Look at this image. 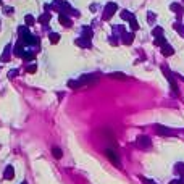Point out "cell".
Instances as JSON below:
<instances>
[{
    "mask_svg": "<svg viewBox=\"0 0 184 184\" xmlns=\"http://www.w3.org/2000/svg\"><path fill=\"white\" fill-rule=\"evenodd\" d=\"M133 41H134V34L133 33H128V34L123 36V42L128 44V45H129V44H133Z\"/></svg>",
    "mask_w": 184,
    "mask_h": 184,
    "instance_id": "cell-11",
    "label": "cell"
},
{
    "mask_svg": "<svg viewBox=\"0 0 184 184\" xmlns=\"http://www.w3.org/2000/svg\"><path fill=\"white\" fill-rule=\"evenodd\" d=\"M152 34H154L155 36V37H160V36H162L163 34V29H162V27H154V31H152Z\"/></svg>",
    "mask_w": 184,
    "mask_h": 184,
    "instance_id": "cell-21",
    "label": "cell"
},
{
    "mask_svg": "<svg viewBox=\"0 0 184 184\" xmlns=\"http://www.w3.org/2000/svg\"><path fill=\"white\" fill-rule=\"evenodd\" d=\"M121 18H123V19H128V21H131L134 16H133V13H129V11H123V13H121Z\"/></svg>",
    "mask_w": 184,
    "mask_h": 184,
    "instance_id": "cell-20",
    "label": "cell"
},
{
    "mask_svg": "<svg viewBox=\"0 0 184 184\" xmlns=\"http://www.w3.org/2000/svg\"><path fill=\"white\" fill-rule=\"evenodd\" d=\"M16 73H18V71L13 70V71H10V73H8V76H10V78H15V76H16Z\"/></svg>",
    "mask_w": 184,
    "mask_h": 184,
    "instance_id": "cell-30",
    "label": "cell"
},
{
    "mask_svg": "<svg viewBox=\"0 0 184 184\" xmlns=\"http://www.w3.org/2000/svg\"><path fill=\"white\" fill-rule=\"evenodd\" d=\"M23 184H24V183H23Z\"/></svg>",
    "mask_w": 184,
    "mask_h": 184,
    "instance_id": "cell-34",
    "label": "cell"
},
{
    "mask_svg": "<svg viewBox=\"0 0 184 184\" xmlns=\"http://www.w3.org/2000/svg\"><path fill=\"white\" fill-rule=\"evenodd\" d=\"M82 37L91 41V37H92V29L91 27H82Z\"/></svg>",
    "mask_w": 184,
    "mask_h": 184,
    "instance_id": "cell-13",
    "label": "cell"
},
{
    "mask_svg": "<svg viewBox=\"0 0 184 184\" xmlns=\"http://www.w3.org/2000/svg\"><path fill=\"white\" fill-rule=\"evenodd\" d=\"M149 19H150V21H154V19H155V15H154V13H149Z\"/></svg>",
    "mask_w": 184,
    "mask_h": 184,
    "instance_id": "cell-31",
    "label": "cell"
},
{
    "mask_svg": "<svg viewBox=\"0 0 184 184\" xmlns=\"http://www.w3.org/2000/svg\"><path fill=\"white\" fill-rule=\"evenodd\" d=\"M23 42L21 39H19V42L16 44V47H15V55H16V57H23V55H24V50H23Z\"/></svg>",
    "mask_w": 184,
    "mask_h": 184,
    "instance_id": "cell-7",
    "label": "cell"
},
{
    "mask_svg": "<svg viewBox=\"0 0 184 184\" xmlns=\"http://www.w3.org/2000/svg\"><path fill=\"white\" fill-rule=\"evenodd\" d=\"M26 24L27 26H31V24H34V16H33V15H26Z\"/></svg>",
    "mask_w": 184,
    "mask_h": 184,
    "instance_id": "cell-24",
    "label": "cell"
},
{
    "mask_svg": "<svg viewBox=\"0 0 184 184\" xmlns=\"http://www.w3.org/2000/svg\"><path fill=\"white\" fill-rule=\"evenodd\" d=\"M50 21V15L49 13H44L41 18H39V23H44V24H45V23H49Z\"/></svg>",
    "mask_w": 184,
    "mask_h": 184,
    "instance_id": "cell-18",
    "label": "cell"
},
{
    "mask_svg": "<svg viewBox=\"0 0 184 184\" xmlns=\"http://www.w3.org/2000/svg\"><path fill=\"white\" fill-rule=\"evenodd\" d=\"M107 157H108V160L111 163H115L116 166H119V158H118V155H116V152H115V150L108 149V150H107Z\"/></svg>",
    "mask_w": 184,
    "mask_h": 184,
    "instance_id": "cell-4",
    "label": "cell"
},
{
    "mask_svg": "<svg viewBox=\"0 0 184 184\" xmlns=\"http://www.w3.org/2000/svg\"><path fill=\"white\" fill-rule=\"evenodd\" d=\"M15 176V170H13V166H7V170H5V174H3V178L5 179H11Z\"/></svg>",
    "mask_w": 184,
    "mask_h": 184,
    "instance_id": "cell-10",
    "label": "cell"
},
{
    "mask_svg": "<svg viewBox=\"0 0 184 184\" xmlns=\"http://www.w3.org/2000/svg\"><path fill=\"white\" fill-rule=\"evenodd\" d=\"M18 34H19V37H21L23 41H24V39H27V37L31 36L26 26H19V27H18Z\"/></svg>",
    "mask_w": 184,
    "mask_h": 184,
    "instance_id": "cell-5",
    "label": "cell"
},
{
    "mask_svg": "<svg viewBox=\"0 0 184 184\" xmlns=\"http://www.w3.org/2000/svg\"><path fill=\"white\" fill-rule=\"evenodd\" d=\"M36 70H37V66H36V65H29V66H27V73H36Z\"/></svg>",
    "mask_w": 184,
    "mask_h": 184,
    "instance_id": "cell-27",
    "label": "cell"
},
{
    "mask_svg": "<svg viewBox=\"0 0 184 184\" xmlns=\"http://www.w3.org/2000/svg\"><path fill=\"white\" fill-rule=\"evenodd\" d=\"M129 26H131V29H133V31L139 29V24H137V21H136V18H133V19L129 21Z\"/></svg>",
    "mask_w": 184,
    "mask_h": 184,
    "instance_id": "cell-22",
    "label": "cell"
},
{
    "mask_svg": "<svg viewBox=\"0 0 184 184\" xmlns=\"http://www.w3.org/2000/svg\"><path fill=\"white\" fill-rule=\"evenodd\" d=\"M23 58H24L26 62H31V60L34 58V53H31V52H24V55H23Z\"/></svg>",
    "mask_w": 184,
    "mask_h": 184,
    "instance_id": "cell-25",
    "label": "cell"
},
{
    "mask_svg": "<svg viewBox=\"0 0 184 184\" xmlns=\"http://www.w3.org/2000/svg\"><path fill=\"white\" fill-rule=\"evenodd\" d=\"M116 10H118V5H116V3H113V2L107 3V7H105V13H103V19H110V18H111V15H113Z\"/></svg>",
    "mask_w": 184,
    "mask_h": 184,
    "instance_id": "cell-1",
    "label": "cell"
},
{
    "mask_svg": "<svg viewBox=\"0 0 184 184\" xmlns=\"http://www.w3.org/2000/svg\"><path fill=\"white\" fill-rule=\"evenodd\" d=\"M142 183H144V184H157V183L150 181V179H147V178H142Z\"/></svg>",
    "mask_w": 184,
    "mask_h": 184,
    "instance_id": "cell-29",
    "label": "cell"
},
{
    "mask_svg": "<svg viewBox=\"0 0 184 184\" xmlns=\"http://www.w3.org/2000/svg\"><path fill=\"white\" fill-rule=\"evenodd\" d=\"M157 133L160 136H173V131L168 129V128H165V126H157Z\"/></svg>",
    "mask_w": 184,
    "mask_h": 184,
    "instance_id": "cell-6",
    "label": "cell"
},
{
    "mask_svg": "<svg viewBox=\"0 0 184 184\" xmlns=\"http://www.w3.org/2000/svg\"><path fill=\"white\" fill-rule=\"evenodd\" d=\"M170 8L173 10L174 13H178V15H179V13H181V11H183V7L179 5V3H171V7H170Z\"/></svg>",
    "mask_w": 184,
    "mask_h": 184,
    "instance_id": "cell-15",
    "label": "cell"
},
{
    "mask_svg": "<svg viewBox=\"0 0 184 184\" xmlns=\"http://www.w3.org/2000/svg\"><path fill=\"white\" fill-rule=\"evenodd\" d=\"M174 170H176V173H178V174H184V163H176Z\"/></svg>",
    "mask_w": 184,
    "mask_h": 184,
    "instance_id": "cell-16",
    "label": "cell"
},
{
    "mask_svg": "<svg viewBox=\"0 0 184 184\" xmlns=\"http://www.w3.org/2000/svg\"><path fill=\"white\" fill-rule=\"evenodd\" d=\"M162 53L165 55V57H170V55L174 53V49L171 45H168V44H165V45L162 47Z\"/></svg>",
    "mask_w": 184,
    "mask_h": 184,
    "instance_id": "cell-8",
    "label": "cell"
},
{
    "mask_svg": "<svg viewBox=\"0 0 184 184\" xmlns=\"http://www.w3.org/2000/svg\"><path fill=\"white\" fill-rule=\"evenodd\" d=\"M49 37H50V42H52V44H57V42L60 41V36H58L57 33H52Z\"/></svg>",
    "mask_w": 184,
    "mask_h": 184,
    "instance_id": "cell-19",
    "label": "cell"
},
{
    "mask_svg": "<svg viewBox=\"0 0 184 184\" xmlns=\"http://www.w3.org/2000/svg\"><path fill=\"white\" fill-rule=\"evenodd\" d=\"M0 3H2V0H0Z\"/></svg>",
    "mask_w": 184,
    "mask_h": 184,
    "instance_id": "cell-33",
    "label": "cell"
},
{
    "mask_svg": "<svg viewBox=\"0 0 184 184\" xmlns=\"http://www.w3.org/2000/svg\"><path fill=\"white\" fill-rule=\"evenodd\" d=\"M170 184H184V178L183 179H173Z\"/></svg>",
    "mask_w": 184,
    "mask_h": 184,
    "instance_id": "cell-28",
    "label": "cell"
},
{
    "mask_svg": "<svg viewBox=\"0 0 184 184\" xmlns=\"http://www.w3.org/2000/svg\"><path fill=\"white\" fill-rule=\"evenodd\" d=\"M11 50V47L10 45H7V49H5V53H3L2 55V60H3V62H7V60H8V52Z\"/></svg>",
    "mask_w": 184,
    "mask_h": 184,
    "instance_id": "cell-26",
    "label": "cell"
},
{
    "mask_svg": "<svg viewBox=\"0 0 184 184\" xmlns=\"http://www.w3.org/2000/svg\"><path fill=\"white\" fill-rule=\"evenodd\" d=\"M52 154H53L55 158H62L63 152H62V149H60V147H53V149H52Z\"/></svg>",
    "mask_w": 184,
    "mask_h": 184,
    "instance_id": "cell-14",
    "label": "cell"
},
{
    "mask_svg": "<svg viewBox=\"0 0 184 184\" xmlns=\"http://www.w3.org/2000/svg\"><path fill=\"white\" fill-rule=\"evenodd\" d=\"M110 76L115 79H126V74H123V73H111Z\"/></svg>",
    "mask_w": 184,
    "mask_h": 184,
    "instance_id": "cell-23",
    "label": "cell"
},
{
    "mask_svg": "<svg viewBox=\"0 0 184 184\" xmlns=\"http://www.w3.org/2000/svg\"><path fill=\"white\" fill-rule=\"evenodd\" d=\"M58 21L62 23L63 26H66V27H68V26H71V19L68 18L65 13H62V15H60V16H58Z\"/></svg>",
    "mask_w": 184,
    "mask_h": 184,
    "instance_id": "cell-9",
    "label": "cell"
},
{
    "mask_svg": "<svg viewBox=\"0 0 184 184\" xmlns=\"http://www.w3.org/2000/svg\"><path fill=\"white\" fill-rule=\"evenodd\" d=\"M163 73H165V76H166V79L170 81V84H171V89H173V92L174 94H178V86H176V82H174V78H173V74L168 71V68H163Z\"/></svg>",
    "mask_w": 184,
    "mask_h": 184,
    "instance_id": "cell-3",
    "label": "cell"
},
{
    "mask_svg": "<svg viewBox=\"0 0 184 184\" xmlns=\"http://www.w3.org/2000/svg\"><path fill=\"white\" fill-rule=\"evenodd\" d=\"M165 44H166V39L163 37V36H160V37L155 39V45H162V47H163Z\"/></svg>",
    "mask_w": 184,
    "mask_h": 184,
    "instance_id": "cell-17",
    "label": "cell"
},
{
    "mask_svg": "<svg viewBox=\"0 0 184 184\" xmlns=\"http://www.w3.org/2000/svg\"><path fill=\"white\" fill-rule=\"evenodd\" d=\"M137 145L141 147V149H150L152 141L147 137V136H139L137 137Z\"/></svg>",
    "mask_w": 184,
    "mask_h": 184,
    "instance_id": "cell-2",
    "label": "cell"
},
{
    "mask_svg": "<svg viewBox=\"0 0 184 184\" xmlns=\"http://www.w3.org/2000/svg\"><path fill=\"white\" fill-rule=\"evenodd\" d=\"M76 45H79V47H91V41H89V39H78V41H76Z\"/></svg>",
    "mask_w": 184,
    "mask_h": 184,
    "instance_id": "cell-12",
    "label": "cell"
},
{
    "mask_svg": "<svg viewBox=\"0 0 184 184\" xmlns=\"http://www.w3.org/2000/svg\"><path fill=\"white\" fill-rule=\"evenodd\" d=\"M11 11H13V8H5V13H8V15H10Z\"/></svg>",
    "mask_w": 184,
    "mask_h": 184,
    "instance_id": "cell-32",
    "label": "cell"
}]
</instances>
